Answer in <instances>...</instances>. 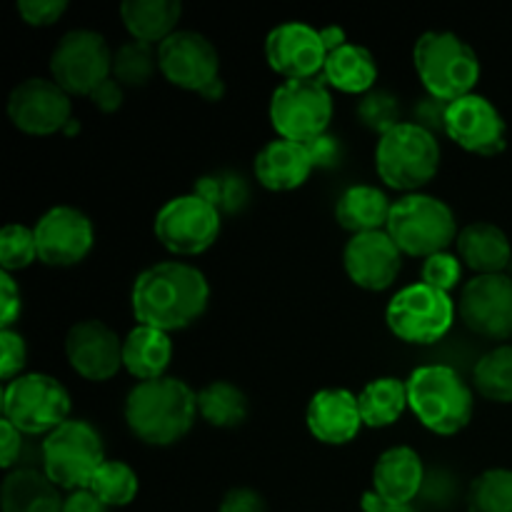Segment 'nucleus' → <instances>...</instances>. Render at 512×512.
I'll use <instances>...</instances> for the list:
<instances>
[{"label":"nucleus","instance_id":"f257e3e1","mask_svg":"<svg viewBox=\"0 0 512 512\" xmlns=\"http://www.w3.org/2000/svg\"><path fill=\"white\" fill-rule=\"evenodd\" d=\"M210 285L203 270L180 260L155 263L135 278L130 305L138 325H150L163 333L185 330L205 313Z\"/></svg>","mask_w":512,"mask_h":512},{"label":"nucleus","instance_id":"f03ea898","mask_svg":"<svg viewBox=\"0 0 512 512\" xmlns=\"http://www.w3.org/2000/svg\"><path fill=\"white\" fill-rule=\"evenodd\" d=\"M125 423L145 445L168 448L193 430L198 418V393L180 378L145 380L125 398Z\"/></svg>","mask_w":512,"mask_h":512},{"label":"nucleus","instance_id":"7ed1b4c3","mask_svg":"<svg viewBox=\"0 0 512 512\" xmlns=\"http://www.w3.org/2000/svg\"><path fill=\"white\" fill-rule=\"evenodd\" d=\"M413 63L430 98L453 103L473 93L478 85L480 58L460 35L450 30H428L415 40Z\"/></svg>","mask_w":512,"mask_h":512},{"label":"nucleus","instance_id":"20e7f679","mask_svg":"<svg viewBox=\"0 0 512 512\" xmlns=\"http://www.w3.org/2000/svg\"><path fill=\"white\" fill-rule=\"evenodd\" d=\"M408 405L415 418L435 435H455L473 420L475 395L448 365H423L408 380Z\"/></svg>","mask_w":512,"mask_h":512},{"label":"nucleus","instance_id":"39448f33","mask_svg":"<svg viewBox=\"0 0 512 512\" xmlns=\"http://www.w3.org/2000/svg\"><path fill=\"white\" fill-rule=\"evenodd\" d=\"M375 170L390 188L405 190V195L418 193L440 170L438 138L423 125L403 120L380 135L375 148Z\"/></svg>","mask_w":512,"mask_h":512},{"label":"nucleus","instance_id":"423d86ee","mask_svg":"<svg viewBox=\"0 0 512 512\" xmlns=\"http://www.w3.org/2000/svg\"><path fill=\"white\" fill-rule=\"evenodd\" d=\"M385 230L395 240L400 253L413 258L445 253L460 233L450 205L425 193H408L395 200Z\"/></svg>","mask_w":512,"mask_h":512},{"label":"nucleus","instance_id":"0eeeda50","mask_svg":"<svg viewBox=\"0 0 512 512\" xmlns=\"http://www.w3.org/2000/svg\"><path fill=\"white\" fill-rule=\"evenodd\" d=\"M270 123L283 140L310 145L328 135L333 120V95L320 78L285 80L270 98Z\"/></svg>","mask_w":512,"mask_h":512},{"label":"nucleus","instance_id":"6e6552de","mask_svg":"<svg viewBox=\"0 0 512 512\" xmlns=\"http://www.w3.org/2000/svg\"><path fill=\"white\" fill-rule=\"evenodd\" d=\"M43 473L60 490H85L105 463L100 433L88 420H68L43 440Z\"/></svg>","mask_w":512,"mask_h":512},{"label":"nucleus","instance_id":"1a4fd4ad","mask_svg":"<svg viewBox=\"0 0 512 512\" xmlns=\"http://www.w3.org/2000/svg\"><path fill=\"white\" fill-rule=\"evenodd\" d=\"M70 393L45 373H23L5 383L3 418L23 435H50L70 420Z\"/></svg>","mask_w":512,"mask_h":512},{"label":"nucleus","instance_id":"9d476101","mask_svg":"<svg viewBox=\"0 0 512 512\" xmlns=\"http://www.w3.org/2000/svg\"><path fill=\"white\" fill-rule=\"evenodd\" d=\"M455 303L448 293L425 283L405 285L385 310L395 338L410 345H433L448 335L455 323Z\"/></svg>","mask_w":512,"mask_h":512},{"label":"nucleus","instance_id":"9b49d317","mask_svg":"<svg viewBox=\"0 0 512 512\" xmlns=\"http://www.w3.org/2000/svg\"><path fill=\"white\" fill-rule=\"evenodd\" d=\"M50 73L68 95L90 98L98 85L113 78V50L95 30H68L50 55Z\"/></svg>","mask_w":512,"mask_h":512},{"label":"nucleus","instance_id":"f8f14e48","mask_svg":"<svg viewBox=\"0 0 512 512\" xmlns=\"http://www.w3.org/2000/svg\"><path fill=\"white\" fill-rule=\"evenodd\" d=\"M223 215L203 200L200 195L188 193L168 200L155 215V238L173 255H200L218 240Z\"/></svg>","mask_w":512,"mask_h":512},{"label":"nucleus","instance_id":"ddd939ff","mask_svg":"<svg viewBox=\"0 0 512 512\" xmlns=\"http://www.w3.org/2000/svg\"><path fill=\"white\" fill-rule=\"evenodd\" d=\"M158 68L168 83L203 95L220 80V53L203 33L175 30L158 45Z\"/></svg>","mask_w":512,"mask_h":512},{"label":"nucleus","instance_id":"4468645a","mask_svg":"<svg viewBox=\"0 0 512 512\" xmlns=\"http://www.w3.org/2000/svg\"><path fill=\"white\" fill-rule=\"evenodd\" d=\"M443 133L468 153L485 155V158L503 153L508 145L505 118L485 95L478 93L445 105Z\"/></svg>","mask_w":512,"mask_h":512},{"label":"nucleus","instance_id":"2eb2a0df","mask_svg":"<svg viewBox=\"0 0 512 512\" xmlns=\"http://www.w3.org/2000/svg\"><path fill=\"white\" fill-rule=\"evenodd\" d=\"M73 103L53 78H28L10 90L8 118L28 135H55L70 125Z\"/></svg>","mask_w":512,"mask_h":512},{"label":"nucleus","instance_id":"dca6fc26","mask_svg":"<svg viewBox=\"0 0 512 512\" xmlns=\"http://www.w3.org/2000/svg\"><path fill=\"white\" fill-rule=\"evenodd\" d=\"M38 260L50 268H70L88 258L95 230L88 215L70 205H55L33 225Z\"/></svg>","mask_w":512,"mask_h":512},{"label":"nucleus","instance_id":"f3484780","mask_svg":"<svg viewBox=\"0 0 512 512\" xmlns=\"http://www.w3.org/2000/svg\"><path fill=\"white\" fill-rule=\"evenodd\" d=\"M460 320L475 335L490 340L512 338V278L505 273L475 275L460 293Z\"/></svg>","mask_w":512,"mask_h":512},{"label":"nucleus","instance_id":"a211bd4d","mask_svg":"<svg viewBox=\"0 0 512 512\" xmlns=\"http://www.w3.org/2000/svg\"><path fill=\"white\" fill-rule=\"evenodd\" d=\"M265 58L285 80L318 78L328 60L320 28L300 20L275 25L265 38Z\"/></svg>","mask_w":512,"mask_h":512},{"label":"nucleus","instance_id":"6ab92c4d","mask_svg":"<svg viewBox=\"0 0 512 512\" xmlns=\"http://www.w3.org/2000/svg\"><path fill=\"white\" fill-rule=\"evenodd\" d=\"M65 355L80 378L105 383L123 368V340L103 320H80L65 335Z\"/></svg>","mask_w":512,"mask_h":512},{"label":"nucleus","instance_id":"aec40b11","mask_svg":"<svg viewBox=\"0 0 512 512\" xmlns=\"http://www.w3.org/2000/svg\"><path fill=\"white\" fill-rule=\"evenodd\" d=\"M343 265L348 278L363 290L390 288L403 268V253L390 238L388 230L360 233L348 240L343 250Z\"/></svg>","mask_w":512,"mask_h":512},{"label":"nucleus","instance_id":"412c9836","mask_svg":"<svg viewBox=\"0 0 512 512\" xmlns=\"http://www.w3.org/2000/svg\"><path fill=\"white\" fill-rule=\"evenodd\" d=\"M310 435L325 445H348L363 428L358 395L345 388H325L313 395L305 413Z\"/></svg>","mask_w":512,"mask_h":512},{"label":"nucleus","instance_id":"4be33fe9","mask_svg":"<svg viewBox=\"0 0 512 512\" xmlns=\"http://www.w3.org/2000/svg\"><path fill=\"white\" fill-rule=\"evenodd\" d=\"M425 485V465L408 445L385 450L373 468V493L388 505H410Z\"/></svg>","mask_w":512,"mask_h":512},{"label":"nucleus","instance_id":"5701e85b","mask_svg":"<svg viewBox=\"0 0 512 512\" xmlns=\"http://www.w3.org/2000/svg\"><path fill=\"white\" fill-rule=\"evenodd\" d=\"M315 170L310 148L293 140H270L258 155H255V178L263 188L285 193L295 190L310 178Z\"/></svg>","mask_w":512,"mask_h":512},{"label":"nucleus","instance_id":"b1692460","mask_svg":"<svg viewBox=\"0 0 512 512\" xmlns=\"http://www.w3.org/2000/svg\"><path fill=\"white\" fill-rule=\"evenodd\" d=\"M455 248L463 265L475 270V275L505 273L512 258V245L505 230L488 220H475L465 225L458 233Z\"/></svg>","mask_w":512,"mask_h":512},{"label":"nucleus","instance_id":"393cba45","mask_svg":"<svg viewBox=\"0 0 512 512\" xmlns=\"http://www.w3.org/2000/svg\"><path fill=\"white\" fill-rule=\"evenodd\" d=\"M65 498L60 488L50 483L43 470L18 468L5 475L0 488L3 512H63Z\"/></svg>","mask_w":512,"mask_h":512},{"label":"nucleus","instance_id":"a878e982","mask_svg":"<svg viewBox=\"0 0 512 512\" xmlns=\"http://www.w3.org/2000/svg\"><path fill=\"white\" fill-rule=\"evenodd\" d=\"M170 360H173V340L150 325H138L123 338V368L140 383L165 378Z\"/></svg>","mask_w":512,"mask_h":512},{"label":"nucleus","instance_id":"bb28decb","mask_svg":"<svg viewBox=\"0 0 512 512\" xmlns=\"http://www.w3.org/2000/svg\"><path fill=\"white\" fill-rule=\"evenodd\" d=\"M393 203L375 185H350L335 203V220L348 233H375L388 228Z\"/></svg>","mask_w":512,"mask_h":512},{"label":"nucleus","instance_id":"cd10ccee","mask_svg":"<svg viewBox=\"0 0 512 512\" xmlns=\"http://www.w3.org/2000/svg\"><path fill=\"white\" fill-rule=\"evenodd\" d=\"M323 80L330 88L350 95H365L375 88L378 63L365 45L345 43L328 53L323 68Z\"/></svg>","mask_w":512,"mask_h":512},{"label":"nucleus","instance_id":"c85d7f7f","mask_svg":"<svg viewBox=\"0 0 512 512\" xmlns=\"http://www.w3.org/2000/svg\"><path fill=\"white\" fill-rule=\"evenodd\" d=\"M183 5L178 0H125L120 18L133 40L160 45L178 30Z\"/></svg>","mask_w":512,"mask_h":512},{"label":"nucleus","instance_id":"c756f323","mask_svg":"<svg viewBox=\"0 0 512 512\" xmlns=\"http://www.w3.org/2000/svg\"><path fill=\"white\" fill-rule=\"evenodd\" d=\"M360 418L368 428H388L400 420V415L410 408L408 385L398 378H378L363 388L358 395Z\"/></svg>","mask_w":512,"mask_h":512},{"label":"nucleus","instance_id":"7c9ffc66","mask_svg":"<svg viewBox=\"0 0 512 512\" xmlns=\"http://www.w3.org/2000/svg\"><path fill=\"white\" fill-rule=\"evenodd\" d=\"M248 395L230 380H213L198 393V413L213 428H238L248 420Z\"/></svg>","mask_w":512,"mask_h":512},{"label":"nucleus","instance_id":"2f4dec72","mask_svg":"<svg viewBox=\"0 0 512 512\" xmlns=\"http://www.w3.org/2000/svg\"><path fill=\"white\" fill-rule=\"evenodd\" d=\"M473 385L485 400L512 403V345H498L478 360Z\"/></svg>","mask_w":512,"mask_h":512},{"label":"nucleus","instance_id":"473e14b6","mask_svg":"<svg viewBox=\"0 0 512 512\" xmlns=\"http://www.w3.org/2000/svg\"><path fill=\"white\" fill-rule=\"evenodd\" d=\"M195 195L208 200L220 215H235L248 205L250 188L245 183L243 175L230 173V170H220V173L203 175L195 180Z\"/></svg>","mask_w":512,"mask_h":512},{"label":"nucleus","instance_id":"72a5a7b5","mask_svg":"<svg viewBox=\"0 0 512 512\" xmlns=\"http://www.w3.org/2000/svg\"><path fill=\"white\" fill-rule=\"evenodd\" d=\"M158 68V45L128 40L113 50V78L120 85H148Z\"/></svg>","mask_w":512,"mask_h":512},{"label":"nucleus","instance_id":"f704fd0d","mask_svg":"<svg viewBox=\"0 0 512 512\" xmlns=\"http://www.w3.org/2000/svg\"><path fill=\"white\" fill-rule=\"evenodd\" d=\"M138 488L140 483L135 470L128 463H120V460H105L88 485L90 493L103 500L108 508L130 505L138 495Z\"/></svg>","mask_w":512,"mask_h":512},{"label":"nucleus","instance_id":"c9c22d12","mask_svg":"<svg viewBox=\"0 0 512 512\" xmlns=\"http://www.w3.org/2000/svg\"><path fill=\"white\" fill-rule=\"evenodd\" d=\"M470 512H512V470L490 468L470 483Z\"/></svg>","mask_w":512,"mask_h":512},{"label":"nucleus","instance_id":"e433bc0d","mask_svg":"<svg viewBox=\"0 0 512 512\" xmlns=\"http://www.w3.org/2000/svg\"><path fill=\"white\" fill-rule=\"evenodd\" d=\"M403 108H400V100L395 98L390 90H370L360 98L358 103V118L365 128L375 130L378 135H385L388 130H393L395 125L403 123Z\"/></svg>","mask_w":512,"mask_h":512},{"label":"nucleus","instance_id":"4c0bfd02","mask_svg":"<svg viewBox=\"0 0 512 512\" xmlns=\"http://www.w3.org/2000/svg\"><path fill=\"white\" fill-rule=\"evenodd\" d=\"M33 260H38L33 228H25L20 223L5 225L3 233H0V268H3V273L28 268Z\"/></svg>","mask_w":512,"mask_h":512},{"label":"nucleus","instance_id":"58836bf2","mask_svg":"<svg viewBox=\"0 0 512 512\" xmlns=\"http://www.w3.org/2000/svg\"><path fill=\"white\" fill-rule=\"evenodd\" d=\"M463 280V260L453 253H435L430 258L423 260V268H420V283L430 285V288H438L443 293L450 295V290H455Z\"/></svg>","mask_w":512,"mask_h":512},{"label":"nucleus","instance_id":"ea45409f","mask_svg":"<svg viewBox=\"0 0 512 512\" xmlns=\"http://www.w3.org/2000/svg\"><path fill=\"white\" fill-rule=\"evenodd\" d=\"M25 360H28V348H25L23 335L15 333L13 328L0 330V375L5 383L23 375L20 370L25 368Z\"/></svg>","mask_w":512,"mask_h":512},{"label":"nucleus","instance_id":"a19ab883","mask_svg":"<svg viewBox=\"0 0 512 512\" xmlns=\"http://www.w3.org/2000/svg\"><path fill=\"white\" fill-rule=\"evenodd\" d=\"M18 13L33 28H45V25H53L63 18V13L68 10L65 0H18Z\"/></svg>","mask_w":512,"mask_h":512},{"label":"nucleus","instance_id":"79ce46f5","mask_svg":"<svg viewBox=\"0 0 512 512\" xmlns=\"http://www.w3.org/2000/svg\"><path fill=\"white\" fill-rule=\"evenodd\" d=\"M218 512H265V498L253 488H233L223 495Z\"/></svg>","mask_w":512,"mask_h":512},{"label":"nucleus","instance_id":"37998d69","mask_svg":"<svg viewBox=\"0 0 512 512\" xmlns=\"http://www.w3.org/2000/svg\"><path fill=\"white\" fill-rule=\"evenodd\" d=\"M0 300H3V318H0V330L13 328L15 320L20 318V288L13 275L0 270Z\"/></svg>","mask_w":512,"mask_h":512},{"label":"nucleus","instance_id":"c03bdc74","mask_svg":"<svg viewBox=\"0 0 512 512\" xmlns=\"http://www.w3.org/2000/svg\"><path fill=\"white\" fill-rule=\"evenodd\" d=\"M90 100H93L95 108L103 110V113H115V110L123 105V85L115 78H108L103 85H98V88L93 90Z\"/></svg>","mask_w":512,"mask_h":512},{"label":"nucleus","instance_id":"a18cd8bd","mask_svg":"<svg viewBox=\"0 0 512 512\" xmlns=\"http://www.w3.org/2000/svg\"><path fill=\"white\" fill-rule=\"evenodd\" d=\"M0 433H3V460H0V465L13 468L20 455V448H23V433L5 418L0 420Z\"/></svg>","mask_w":512,"mask_h":512},{"label":"nucleus","instance_id":"49530a36","mask_svg":"<svg viewBox=\"0 0 512 512\" xmlns=\"http://www.w3.org/2000/svg\"><path fill=\"white\" fill-rule=\"evenodd\" d=\"M308 148H310V155H313L315 168H330V165L338 163L340 145L338 140L330 138V135H323V138H318L315 143H310Z\"/></svg>","mask_w":512,"mask_h":512},{"label":"nucleus","instance_id":"de8ad7c7","mask_svg":"<svg viewBox=\"0 0 512 512\" xmlns=\"http://www.w3.org/2000/svg\"><path fill=\"white\" fill-rule=\"evenodd\" d=\"M110 508L100 498H95L88 488L75 490L65 498L63 512H108Z\"/></svg>","mask_w":512,"mask_h":512},{"label":"nucleus","instance_id":"09e8293b","mask_svg":"<svg viewBox=\"0 0 512 512\" xmlns=\"http://www.w3.org/2000/svg\"><path fill=\"white\" fill-rule=\"evenodd\" d=\"M363 510L365 512H415L413 505H388L378 498V495L370 490L363 498Z\"/></svg>","mask_w":512,"mask_h":512},{"label":"nucleus","instance_id":"8fccbe9b","mask_svg":"<svg viewBox=\"0 0 512 512\" xmlns=\"http://www.w3.org/2000/svg\"><path fill=\"white\" fill-rule=\"evenodd\" d=\"M320 35H323V43L325 48H328V53H333L340 45L348 43V35H345V30L338 28V25H325V28H320Z\"/></svg>","mask_w":512,"mask_h":512}]
</instances>
